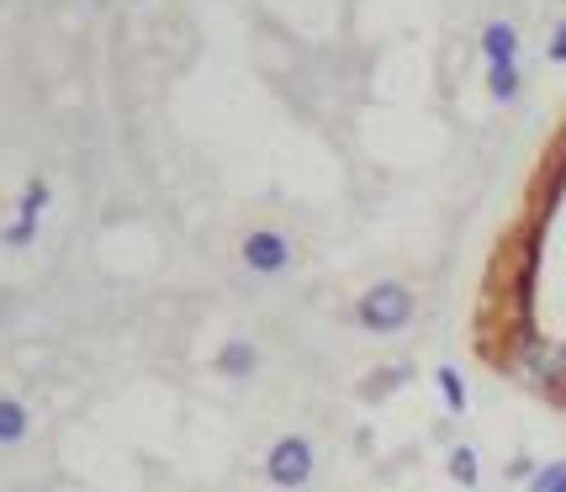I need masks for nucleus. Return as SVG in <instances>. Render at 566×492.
Here are the masks:
<instances>
[{
    "mask_svg": "<svg viewBox=\"0 0 566 492\" xmlns=\"http://www.w3.org/2000/svg\"><path fill=\"white\" fill-rule=\"evenodd\" d=\"M530 492H566V461H545V467H535Z\"/></svg>",
    "mask_w": 566,
    "mask_h": 492,
    "instance_id": "f8f14e48",
    "label": "nucleus"
},
{
    "mask_svg": "<svg viewBox=\"0 0 566 492\" xmlns=\"http://www.w3.org/2000/svg\"><path fill=\"white\" fill-rule=\"evenodd\" d=\"M313 471H318V456H313V440H302V435H281V440L265 450V477H271V488H281V492L307 488Z\"/></svg>",
    "mask_w": 566,
    "mask_h": 492,
    "instance_id": "20e7f679",
    "label": "nucleus"
},
{
    "mask_svg": "<svg viewBox=\"0 0 566 492\" xmlns=\"http://www.w3.org/2000/svg\"><path fill=\"white\" fill-rule=\"evenodd\" d=\"M43 207H49V186L43 180H32L22 191V212H17V222L6 228V244H32V233H38V218H43Z\"/></svg>",
    "mask_w": 566,
    "mask_h": 492,
    "instance_id": "39448f33",
    "label": "nucleus"
},
{
    "mask_svg": "<svg viewBox=\"0 0 566 492\" xmlns=\"http://www.w3.org/2000/svg\"><path fill=\"white\" fill-rule=\"evenodd\" d=\"M562 154H566V133H562Z\"/></svg>",
    "mask_w": 566,
    "mask_h": 492,
    "instance_id": "4468645a",
    "label": "nucleus"
},
{
    "mask_svg": "<svg viewBox=\"0 0 566 492\" xmlns=\"http://www.w3.org/2000/svg\"><path fill=\"white\" fill-rule=\"evenodd\" d=\"M514 370H518L524 387H535V392L566 402V349L562 345H551V339H541V334H518Z\"/></svg>",
    "mask_w": 566,
    "mask_h": 492,
    "instance_id": "f03ea898",
    "label": "nucleus"
},
{
    "mask_svg": "<svg viewBox=\"0 0 566 492\" xmlns=\"http://www.w3.org/2000/svg\"><path fill=\"white\" fill-rule=\"evenodd\" d=\"M32 435V414L17 397H0V444H22Z\"/></svg>",
    "mask_w": 566,
    "mask_h": 492,
    "instance_id": "6e6552de",
    "label": "nucleus"
},
{
    "mask_svg": "<svg viewBox=\"0 0 566 492\" xmlns=\"http://www.w3.org/2000/svg\"><path fill=\"white\" fill-rule=\"evenodd\" d=\"M450 477H455L461 488H476L482 467H476V450H471V444H455V450H450Z\"/></svg>",
    "mask_w": 566,
    "mask_h": 492,
    "instance_id": "9b49d317",
    "label": "nucleus"
},
{
    "mask_svg": "<svg viewBox=\"0 0 566 492\" xmlns=\"http://www.w3.org/2000/svg\"><path fill=\"white\" fill-rule=\"evenodd\" d=\"M434 387H440V397H444V408H450V414H467V381H461V370L455 366H440L434 370Z\"/></svg>",
    "mask_w": 566,
    "mask_h": 492,
    "instance_id": "9d476101",
    "label": "nucleus"
},
{
    "mask_svg": "<svg viewBox=\"0 0 566 492\" xmlns=\"http://www.w3.org/2000/svg\"><path fill=\"white\" fill-rule=\"evenodd\" d=\"M413 313H419V296L408 292L402 281H376V286H366L360 292V302H355V323L366 328V334H402L408 323H413Z\"/></svg>",
    "mask_w": 566,
    "mask_h": 492,
    "instance_id": "f257e3e1",
    "label": "nucleus"
},
{
    "mask_svg": "<svg viewBox=\"0 0 566 492\" xmlns=\"http://www.w3.org/2000/svg\"><path fill=\"white\" fill-rule=\"evenodd\" d=\"M545 59H551V64H566V22H556L551 43H545Z\"/></svg>",
    "mask_w": 566,
    "mask_h": 492,
    "instance_id": "ddd939ff",
    "label": "nucleus"
},
{
    "mask_svg": "<svg viewBox=\"0 0 566 492\" xmlns=\"http://www.w3.org/2000/svg\"><path fill=\"white\" fill-rule=\"evenodd\" d=\"M488 91H493V101H518V91H524V74H518V64H488Z\"/></svg>",
    "mask_w": 566,
    "mask_h": 492,
    "instance_id": "1a4fd4ad",
    "label": "nucleus"
},
{
    "mask_svg": "<svg viewBox=\"0 0 566 492\" xmlns=\"http://www.w3.org/2000/svg\"><path fill=\"white\" fill-rule=\"evenodd\" d=\"M239 260H244L249 275L275 281V275H286L296 265V244L281 233V228H249L244 239H239Z\"/></svg>",
    "mask_w": 566,
    "mask_h": 492,
    "instance_id": "7ed1b4c3",
    "label": "nucleus"
},
{
    "mask_svg": "<svg viewBox=\"0 0 566 492\" xmlns=\"http://www.w3.org/2000/svg\"><path fill=\"white\" fill-rule=\"evenodd\" d=\"M476 43H482V59H488V64H518V49H524V38H518L514 22H488Z\"/></svg>",
    "mask_w": 566,
    "mask_h": 492,
    "instance_id": "423d86ee",
    "label": "nucleus"
},
{
    "mask_svg": "<svg viewBox=\"0 0 566 492\" xmlns=\"http://www.w3.org/2000/svg\"><path fill=\"white\" fill-rule=\"evenodd\" d=\"M218 376H233V381H244V376H254V366H260V349L249 345V339H228V345L218 349Z\"/></svg>",
    "mask_w": 566,
    "mask_h": 492,
    "instance_id": "0eeeda50",
    "label": "nucleus"
}]
</instances>
